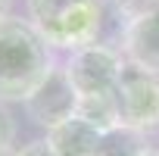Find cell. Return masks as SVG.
I'll return each mask as SVG.
<instances>
[{"label": "cell", "instance_id": "obj_13", "mask_svg": "<svg viewBox=\"0 0 159 156\" xmlns=\"http://www.w3.org/2000/svg\"><path fill=\"white\" fill-rule=\"evenodd\" d=\"M137 156H159V150H156V147H147V150H143V153H137Z\"/></svg>", "mask_w": 159, "mask_h": 156}, {"label": "cell", "instance_id": "obj_4", "mask_svg": "<svg viewBox=\"0 0 159 156\" xmlns=\"http://www.w3.org/2000/svg\"><path fill=\"white\" fill-rule=\"evenodd\" d=\"M122 66H125L122 50L119 47H109L103 41H94V44L78 47L66 59L69 81L75 85L78 97H88V94H112Z\"/></svg>", "mask_w": 159, "mask_h": 156}, {"label": "cell", "instance_id": "obj_8", "mask_svg": "<svg viewBox=\"0 0 159 156\" xmlns=\"http://www.w3.org/2000/svg\"><path fill=\"white\" fill-rule=\"evenodd\" d=\"M75 116L94 125L97 131H112L119 128V103H116V91L112 94H88V97H78V109Z\"/></svg>", "mask_w": 159, "mask_h": 156}, {"label": "cell", "instance_id": "obj_2", "mask_svg": "<svg viewBox=\"0 0 159 156\" xmlns=\"http://www.w3.org/2000/svg\"><path fill=\"white\" fill-rule=\"evenodd\" d=\"M28 22L50 47L72 53L100 41L106 7L103 0H28Z\"/></svg>", "mask_w": 159, "mask_h": 156}, {"label": "cell", "instance_id": "obj_9", "mask_svg": "<svg viewBox=\"0 0 159 156\" xmlns=\"http://www.w3.org/2000/svg\"><path fill=\"white\" fill-rule=\"evenodd\" d=\"M143 150H147L143 134H137V131L119 125V128H112V131L103 134L97 156H137V153H143Z\"/></svg>", "mask_w": 159, "mask_h": 156}, {"label": "cell", "instance_id": "obj_6", "mask_svg": "<svg viewBox=\"0 0 159 156\" xmlns=\"http://www.w3.org/2000/svg\"><path fill=\"white\" fill-rule=\"evenodd\" d=\"M119 50H122L125 62L159 75V10L134 13L122 28Z\"/></svg>", "mask_w": 159, "mask_h": 156}, {"label": "cell", "instance_id": "obj_11", "mask_svg": "<svg viewBox=\"0 0 159 156\" xmlns=\"http://www.w3.org/2000/svg\"><path fill=\"white\" fill-rule=\"evenodd\" d=\"M13 156H56V153L50 150L47 140H31V144H25L22 150H16Z\"/></svg>", "mask_w": 159, "mask_h": 156}, {"label": "cell", "instance_id": "obj_14", "mask_svg": "<svg viewBox=\"0 0 159 156\" xmlns=\"http://www.w3.org/2000/svg\"><path fill=\"white\" fill-rule=\"evenodd\" d=\"M147 3H159V0H147Z\"/></svg>", "mask_w": 159, "mask_h": 156}, {"label": "cell", "instance_id": "obj_1", "mask_svg": "<svg viewBox=\"0 0 159 156\" xmlns=\"http://www.w3.org/2000/svg\"><path fill=\"white\" fill-rule=\"evenodd\" d=\"M50 44L28 19L7 16L0 22V103L28 100V94L53 69Z\"/></svg>", "mask_w": 159, "mask_h": 156}, {"label": "cell", "instance_id": "obj_3", "mask_svg": "<svg viewBox=\"0 0 159 156\" xmlns=\"http://www.w3.org/2000/svg\"><path fill=\"white\" fill-rule=\"evenodd\" d=\"M119 125L137 134L159 131V75L125 62L116 81Z\"/></svg>", "mask_w": 159, "mask_h": 156}, {"label": "cell", "instance_id": "obj_7", "mask_svg": "<svg viewBox=\"0 0 159 156\" xmlns=\"http://www.w3.org/2000/svg\"><path fill=\"white\" fill-rule=\"evenodd\" d=\"M100 140H103V131L81 122L78 116L47 131V144L56 156H97Z\"/></svg>", "mask_w": 159, "mask_h": 156}, {"label": "cell", "instance_id": "obj_5", "mask_svg": "<svg viewBox=\"0 0 159 156\" xmlns=\"http://www.w3.org/2000/svg\"><path fill=\"white\" fill-rule=\"evenodd\" d=\"M25 109H28V119L41 128H56L69 119H75V109H78V91L75 85L69 81V72L66 66H53L47 72V78L28 94L25 100Z\"/></svg>", "mask_w": 159, "mask_h": 156}, {"label": "cell", "instance_id": "obj_10", "mask_svg": "<svg viewBox=\"0 0 159 156\" xmlns=\"http://www.w3.org/2000/svg\"><path fill=\"white\" fill-rule=\"evenodd\" d=\"M13 140H16V125H13L10 112L0 106V153H10L13 150Z\"/></svg>", "mask_w": 159, "mask_h": 156}, {"label": "cell", "instance_id": "obj_15", "mask_svg": "<svg viewBox=\"0 0 159 156\" xmlns=\"http://www.w3.org/2000/svg\"><path fill=\"white\" fill-rule=\"evenodd\" d=\"M0 156H13V153H0Z\"/></svg>", "mask_w": 159, "mask_h": 156}, {"label": "cell", "instance_id": "obj_12", "mask_svg": "<svg viewBox=\"0 0 159 156\" xmlns=\"http://www.w3.org/2000/svg\"><path fill=\"white\" fill-rule=\"evenodd\" d=\"M10 7H13V0H0V22L10 16Z\"/></svg>", "mask_w": 159, "mask_h": 156}]
</instances>
